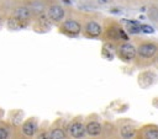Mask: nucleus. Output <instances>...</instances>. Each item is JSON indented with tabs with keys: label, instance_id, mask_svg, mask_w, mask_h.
I'll return each mask as SVG.
<instances>
[{
	"label": "nucleus",
	"instance_id": "obj_1",
	"mask_svg": "<svg viewBox=\"0 0 158 139\" xmlns=\"http://www.w3.org/2000/svg\"><path fill=\"white\" fill-rule=\"evenodd\" d=\"M68 133L70 135V138L73 139H83L84 135H85V125L81 123V122H72L69 128H68Z\"/></svg>",
	"mask_w": 158,
	"mask_h": 139
},
{
	"label": "nucleus",
	"instance_id": "obj_2",
	"mask_svg": "<svg viewBox=\"0 0 158 139\" xmlns=\"http://www.w3.org/2000/svg\"><path fill=\"white\" fill-rule=\"evenodd\" d=\"M157 49L158 48H157V46L154 43L146 42V43H142L138 47V54L142 58H151V57H153L157 53Z\"/></svg>",
	"mask_w": 158,
	"mask_h": 139
},
{
	"label": "nucleus",
	"instance_id": "obj_3",
	"mask_svg": "<svg viewBox=\"0 0 158 139\" xmlns=\"http://www.w3.org/2000/svg\"><path fill=\"white\" fill-rule=\"evenodd\" d=\"M118 52H120V55H121L123 59H126V60H132V59L136 57V54H137L136 48H135L132 44H130V43H123V44H121Z\"/></svg>",
	"mask_w": 158,
	"mask_h": 139
},
{
	"label": "nucleus",
	"instance_id": "obj_4",
	"mask_svg": "<svg viewBox=\"0 0 158 139\" xmlns=\"http://www.w3.org/2000/svg\"><path fill=\"white\" fill-rule=\"evenodd\" d=\"M85 132L89 137H99L102 132V127L96 121H90L85 124Z\"/></svg>",
	"mask_w": 158,
	"mask_h": 139
},
{
	"label": "nucleus",
	"instance_id": "obj_5",
	"mask_svg": "<svg viewBox=\"0 0 158 139\" xmlns=\"http://www.w3.org/2000/svg\"><path fill=\"white\" fill-rule=\"evenodd\" d=\"M22 133L26 137H33L37 132V122L35 119H27L22 124Z\"/></svg>",
	"mask_w": 158,
	"mask_h": 139
},
{
	"label": "nucleus",
	"instance_id": "obj_6",
	"mask_svg": "<svg viewBox=\"0 0 158 139\" xmlns=\"http://www.w3.org/2000/svg\"><path fill=\"white\" fill-rule=\"evenodd\" d=\"M48 16H49V18L53 20V21H60V20H63V17H64V10H63V7L59 6V5H53V6H51L49 10H48Z\"/></svg>",
	"mask_w": 158,
	"mask_h": 139
},
{
	"label": "nucleus",
	"instance_id": "obj_7",
	"mask_svg": "<svg viewBox=\"0 0 158 139\" xmlns=\"http://www.w3.org/2000/svg\"><path fill=\"white\" fill-rule=\"evenodd\" d=\"M63 28H64V31L67 33L73 34V36H75V34H78L80 32V25L74 20H67L63 23Z\"/></svg>",
	"mask_w": 158,
	"mask_h": 139
},
{
	"label": "nucleus",
	"instance_id": "obj_8",
	"mask_svg": "<svg viewBox=\"0 0 158 139\" xmlns=\"http://www.w3.org/2000/svg\"><path fill=\"white\" fill-rule=\"evenodd\" d=\"M85 31H86V34H89V36H91V37H98V36L101 34L102 28H101L100 23H98V22H95V21H90V22L86 23Z\"/></svg>",
	"mask_w": 158,
	"mask_h": 139
},
{
	"label": "nucleus",
	"instance_id": "obj_9",
	"mask_svg": "<svg viewBox=\"0 0 158 139\" xmlns=\"http://www.w3.org/2000/svg\"><path fill=\"white\" fill-rule=\"evenodd\" d=\"M107 37L111 39H123V41L128 39V36L123 32V30H121L118 27H111L107 31Z\"/></svg>",
	"mask_w": 158,
	"mask_h": 139
},
{
	"label": "nucleus",
	"instance_id": "obj_10",
	"mask_svg": "<svg viewBox=\"0 0 158 139\" xmlns=\"http://www.w3.org/2000/svg\"><path fill=\"white\" fill-rule=\"evenodd\" d=\"M30 16H31V11H30V9H27V7H17V9H15V11H14V17H15V20H17V21H25V20H28L30 18Z\"/></svg>",
	"mask_w": 158,
	"mask_h": 139
},
{
	"label": "nucleus",
	"instance_id": "obj_11",
	"mask_svg": "<svg viewBox=\"0 0 158 139\" xmlns=\"http://www.w3.org/2000/svg\"><path fill=\"white\" fill-rule=\"evenodd\" d=\"M120 134L123 139H132L135 135H136V129L133 125H130V124H126V125H122L121 129H120Z\"/></svg>",
	"mask_w": 158,
	"mask_h": 139
},
{
	"label": "nucleus",
	"instance_id": "obj_12",
	"mask_svg": "<svg viewBox=\"0 0 158 139\" xmlns=\"http://www.w3.org/2000/svg\"><path fill=\"white\" fill-rule=\"evenodd\" d=\"M143 139H158V128L147 127L143 129Z\"/></svg>",
	"mask_w": 158,
	"mask_h": 139
},
{
	"label": "nucleus",
	"instance_id": "obj_13",
	"mask_svg": "<svg viewBox=\"0 0 158 139\" xmlns=\"http://www.w3.org/2000/svg\"><path fill=\"white\" fill-rule=\"evenodd\" d=\"M49 139H65V132L62 128L56 127L49 132Z\"/></svg>",
	"mask_w": 158,
	"mask_h": 139
},
{
	"label": "nucleus",
	"instance_id": "obj_14",
	"mask_svg": "<svg viewBox=\"0 0 158 139\" xmlns=\"http://www.w3.org/2000/svg\"><path fill=\"white\" fill-rule=\"evenodd\" d=\"M127 23V30L130 33H139L141 32V25L136 21H125Z\"/></svg>",
	"mask_w": 158,
	"mask_h": 139
},
{
	"label": "nucleus",
	"instance_id": "obj_15",
	"mask_svg": "<svg viewBox=\"0 0 158 139\" xmlns=\"http://www.w3.org/2000/svg\"><path fill=\"white\" fill-rule=\"evenodd\" d=\"M10 135L9 130L5 127H0V139H7Z\"/></svg>",
	"mask_w": 158,
	"mask_h": 139
},
{
	"label": "nucleus",
	"instance_id": "obj_16",
	"mask_svg": "<svg viewBox=\"0 0 158 139\" xmlns=\"http://www.w3.org/2000/svg\"><path fill=\"white\" fill-rule=\"evenodd\" d=\"M141 32H143V33H153L154 30H153V27H151L148 25H141Z\"/></svg>",
	"mask_w": 158,
	"mask_h": 139
},
{
	"label": "nucleus",
	"instance_id": "obj_17",
	"mask_svg": "<svg viewBox=\"0 0 158 139\" xmlns=\"http://www.w3.org/2000/svg\"><path fill=\"white\" fill-rule=\"evenodd\" d=\"M36 139H49V133L46 132V130H41V132L36 135Z\"/></svg>",
	"mask_w": 158,
	"mask_h": 139
},
{
	"label": "nucleus",
	"instance_id": "obj_18",
	"mask_svg": "<svg viewBox=\"0 0 158 139\" xmlns=\"http://www.w3.org/2000/svg\"><path fill=\"white\" fill-rule=\"evenodd\" d=\"M100 4H107V2H110L111 0H98Z\"/></svg>",
	"mask_w": 158,
	"mask_h": 139
},
{
	"label": "nucleus",
	"instance_id": "obj_19",
	"mask_svg": "<svg viewBox=\"0 0 158 139\" xmlns=\"http://www.w3.org/2000/svg\"><path fill=\"white\" fill-rule=\"evenodd\" d=\"M0 25H1V17H0Z\"/></svg>",
	"mask_w": 158,
	"mask_h": 139
},
{
	"label": "nucleus",
	"instance_id": "obj_20",
	"mask_svg": "<svg viewBox=\"0 0 158 139\" xmlns=\"http://www.w3.org/2000/svg\"><path fill=\"white\" fill-rule=\"evenodd\" d=\"M157 62H158V57H157Z\"/></svg>",
	"mask_w": 158,
	"mask_h": 139
}]
</instances>
